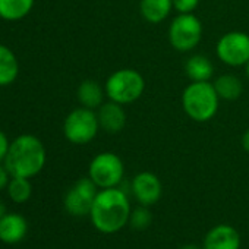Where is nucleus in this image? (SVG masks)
<instances>
[{
  "label": "nucleus",
  "mask_w": 249,
  "mask_h": 249,
  "mask_svg": "<svg viewBox=\"0 0 249 249\" xmlns=\"http://www.w3.org/2000/svg\"><path fill=\"white\" fill-rule=\"evenodd\" d=\"M131 202L122 189H100L89 211V218L95 230L104 234H114L129 224Z\"/></svg>",
  "instance_id": "f257e3e1"
},
{
  "label": "nucleus",
  "mask_w": 249,
  "mask_h": 249,
  "mask_svg": "<svg viewBox=\"0 0 249 249\" xmlns=\"http://www.w3.org/2000/svg\"><path fill=\"white\" fill-rule=\"evenodd\" d=\"M47 154L44 144L34 135H19L15 138L5 157V167L11 178H34L46 166Z\"/></svg>",
  "instance_id": "f03ea898"
},
{
  "label": "nucleus",
  "mask_w": 249,
  "mask_h": 249,
  "mask_svg": "<svg viewBox=\"0 0 249 249\" xmlns=\"http://www.w3.org/2000/svg\"><path fill=\"white\" fill-rule=\"evenodd\" d=\"M220 97L210 81L191 82L182 92V108L189 119L205 123L218 111Z\"/></svg>",
  "instance_id": "7ed1b4c3"
},
{
  "label": "nucleus",
  "mask_w": 249,
  "mask_h": 249,
  "mask_svg": "<svg viewBox=\"0 0 249 249\" xmlns=\"http://www.w3.org/2000/svg\"><path fill=\"white\" fill-rule=\"evenodd\" d=\"M106 97L122 106L140 100L145 91V79L137 69L123 68L114 71L104 84Z\"/></svg>",
  "instance_id": "20e7f679"
},
{
  "label": "nucleus",
  "mask_w": 249,
  "mask_h": 249,
  "mask_svg": "<svg viewBox=\"0 0 249 249\" xmlns=\"http://www.w3.org/2000/svg\"><path fill=\"white\" fill-rule=\"evenodd\" d=\"M98 131L100 124L97 111L87 107L72 110L63 122V134L66 140L75 145L89 144L97 137Z\"/></svg>",
  "instance_id": "39448f33"
},
{
  "label": "nucleus",
  "mask_w": 249,
  "mask_h": 249,
  "mask_svg": "<svg viewBox=\"0 0 249 249\" xmlns=\"http://www.w3.org/2000/svg\"><path fill=\"white\" fill-rule=\"evenodd\" d=\"M202 40V22L194 14H178L169 25L170 46L180 53L192 52Z\"/></svg>",
  "instance_id": "423d86ee"
},
{
  "label": "nucleus",
  "mask_w": 249,
  "mask_h": 249,
  "mask_svg": "<svg viewBox=\"0 0 249 249\" xmlns=\"http://www.w3.org/2000/svg\"><path fill=\"white\" fill-rule=\"evenodd\" d=\"M124 176V166L122 159L111 151L97 154L88 167V178L98 186V189L117 188Z\"/></svg>",
  "instance_id": "0eeeda50"
},
{
  "label": "nucleus",
  "mask_w": 249,
  "mask_h": 249,
  "mask_svg": "<svg viewBox=\"0 0 249 249\" xmlns=\"http://www.w3.org/2000/svg\"><path fill=\"white\" fill-rule=\"evenodd\" d=\"M218 60L230 68L245 66L249 60V34L243 31H230L223 34L215 46Z\"/></svg>",
  "instance_id": "6e6552de"
},
{
  "label": "nucleus",
  "mask_w": 249,
  "mask_h": 249,
  "mask_svg": "<svg viewBox=\"0 0 249 249\" xmlns=\"http://www.w3.org/2000/svg\"><path fill=\"white\" fill-rule=\"evenodd\" d=\"M97 194H98V186L89 178H82L76 180L66 192L63 198L65 210L73 217L89 215Z\"/></svg>",
  "instance_id": "1a4fd4ad"
},
{
  "label": "nucleus",
  "mask_w": 249,
  "mask_h": 249,
  "mask_svg": "<svg viewBox=\"0 0 249 249\" xmlns=\"http://www.w3.org/2000/svg\"><path fill=\"white\" fill-rule=\"evenodd\" d=\"M131 192L140 205L151 207L161 198L163 185L157 175L151 172H140L131 182Z\"/></svg>",
  "instance_id": "9d476101"
},
{
  "label": "nucleus",
  "mask_w": 249,
  "mask_h": 249,
  "mask_svg": "<svg viewBox=\"0 0 249 249\" xmlns=\"http://www.w3.org/2000/svg\"><path fill=\"white\" fill-rule=\"evenodd\" d=\"M97 117L100 129L110 135L122 132L124 124H126V111H124L123 106L111 100L104 101L97 108Z\"/></svg>",
  "instance_id": "9b49d317"
},
{
  "label": "nucleus",
  "mask_w": 249,
  "mask_h": 249,
  "mask_svg": "<svg viewBox=\"0 0 249 249\" xmlns=\"http://www.w3.org/2000/svg\"><path fill=\"white\" fill-rule=\"evenodd\" d=\"M240 234L230 224H217L204 237L202 249H240Z\"/></svg>",
  "instance_id": "f8f14e48"
},
{
  "label": "nucleus",
  "mask_w": 249,
  "mask_h": 249,
  "mask_svg": "<svg viewBox=\"0 0 249 249\" xmlns=\"http://www.w3.org/2000/svg\"><path fill=\"white\" fill-rule=\"evenodd\" d=\"M28 233V223L24 215L8 213L0 218V240L8 245L19 243Z\"/></svg>",
  "instance_id": "ddd939ff"
},
{
  "label": "nucleus",
  "mask_w": 249,
  "mask_h": 249,
  "mask_svg": "<svg viewBox=\"0 0 249 249\" xmlns=\"http://www.w3.org/2000/svg\"><path fill=\"white\" fill-rule=\"evenodd\" d=\"M78 100L82 107L97 110L103 103L106 97V89L94 79H85L79 84L76 91Z\"/></svg>",
  "instance_id": "4468645a"
},
{
  "label": "nucleus",
  "mask_w": 249,
  "mask_h": 249,
  "mask_svg": "<svg viewBox=\"0 0 249 249\" xmlns=\"http://www.w3.org/2000/svg\"><path fill=\"white\" fill-rule=\"evenodd\" d=\"M173 0H141L140 12L141 17L150 24L163 22L172 12Z\"/></svg>",
  "instance_id": "2eb2a0df"
},
{
  "label": "nucleus",
  "mask_w": 249,
  "mask_h": 249,
  "mask_svg": "<svg viewBox=\"0 0 249 249\" xmlns=\"http://www.w3.org/2000/svg\"><path fill=\"white\" fill-rule=\"evenodd\" d=\"M185 73L191 82L210 81L214 75V65L207 56L194 54L185 63Z\"/></svg>",
  "instance_id": "dca6fc26"
},
{
  "label": "nucleus",
  "mask_w": 249,
  "mask_h": 249,
  "mask_svg": "<svg viewBox=\"0 0 249 249\" xmlns=\"http://www.w3.org/2000/svg\"><path fill=\"white\" fill-rule=\"evenodd\" d=\"M19 73V63L15 53L5 44H0V87L15 82Z\"/></svg>",
  "instance_id": "f3484780"
},
{
  "label": "nucleus",
  "mask_w": 249,
  "mask_h": 249,
  "mask_svg": "<svg viewBox=\"0 0 249 249\" xmlns=\"http://www.w3.org/2000/svg\"><path fill=\"white\" fill-rule=\"evenodd\" d=\"M213 85H214L220 100H224V101H234V100L240 98V95L243 92V84H242L240 78H237L236 75H231V73L220 75L218 78H215Z\"/></svg>",
  "instance_id": "a211bd4d"
},
{
  "label": "nucleus",
  "mask_w": 249,
  "mask_h": 249,
  "mask_svg": "<svg viewBox=\"0 0 249 249\" xmlns=\"http://www.w3.org/2000/svg\"><path fill=\"white\" fill-rule=\"evenodd\" d=\"M33 6L34 0H0V18L19 21L31 12Z\"/></svg>",
  "instance_id": "6ab92c4d"
},
{
  "label": "nucleus",
  "mask_w": 249,
  "mask_h": 249,
  "mask_svg": "<svg viewBox=\"0 0 249 249\" xmlns=\"http://www.w3.org/2000/svg\"><path fill=\"white\" fill-rule=\"evenodd\" d=\"M8 194L14 202L24 204L33 195V185L27 178H12L8 183Z\"/></svg>",
  "instance_id": "aec40b11"
},
{
  "label": "nucleus",
  "mask_w": 249,
  "mask_h": 249,
  "mask_svg": "<svg viewBox=\"0 0 249 249\" xmlns=\"http://www.w3.org/2000/svg\"><path fill=\"white\" fill-rule=\"evenodd\" d=\"M153 223V214L148 207L140 205L135 210H132L131 217H129V226L135 230H145L151 226Z\"/></svg>",
  "instance_id": "412c9836"
},
{
  "label": "nucleus",
  "mask_w": 249,
  "mask_h": 249,
  "mask_svg": "<svg viewBox=\"0 0 249 249\" xmlns=\"http://www.w3.org/2000/svg\"><path fill=\"white\" fill-rule=\"evenodd\" d=\"M199 5V0H173V8L178 14H192Z\"/></svg>",
  "instance_id": "4be33fe9"
},
{
  "label": "nucleus",
  "mask_w": 249,
  "mask_h": 249,
  "mask_svg": "<svg viewBox=\"0 0 249 249\" xmlns=\"http://www.w3.org/2000/svg\"><path fill=\"white\" fill-rule=\"evenodd\" d=\"M9 145H11V142H9L8 137L5 135V132L2 129H0V161L5 160L8 150H9Z\"/></svg>",
  "instance_id": "5701e85b"
},
{
  "label": "nucleus",
  "mask_w": 249,
  "mask_h": 249,
  "mask_svg": "<svg viewBox=\"0 0 249 249\" xmlns=\"http://www.w3.org/2000/svg\"><path fill=\"white\" fill-rule=\"evenodd\" d=\"M9 172L6 170V167H5V164L2 166L0 164V191L2 189H5L6 186H8V183H9Z\"/></svg>",
  "instance_id": "b1692460"
},
{
  "label": "nucleus",
  "mask_w": 249,
  "mask_h": 249,
  "mask_svg": "<svg viewBox=\"0 0 249 249\" xmlns=\"http://www.w3.org/2000/svg\"><path fill=\"white\" fill-rule=\"evenodd\" d=\"M240 144H242V148L249 154V129H246L242 135V140H240Z\"/></svg>",
  "instance_id": "393cba45"
},
{
  "label": "nucleus",
  "mask_w": 249,
  "mask_h": 249,
  "mask_svg": "<svg viewBox=\"0 0 249 249\" xmlns=\"http://www.w3.org/2000/svg\"><path fill=\"white\" fill-rule=\"evenodd\" d=\"M179 249H202V248L198 246V245H195V243H186V245L180 246Z\"/></svg>",
  "instance_id": "a878e982"
},
{
  "label": "nucleus",
  "mask_w": 249,
  "mask_h": 249,
  "mask_svg": "<svg viewBox=\"0 0 249 249\" xmlns=\"http://www.w3.org/2000/svg\"><path fill=\"white\" fill-rule=\"evenodd\" d=\"M5 214H8V213H6V207H5V204H3L2 201H0V218H2Z\"/></svg>",
  "instance_id": "bb28decb"
},
{
  "label": "nucleus",
  "mask_w": 249,
  "mask_h": 249,
  "mask_svg": "<svg viewBox=\"0 0 249 249\" xmlns=\"http://www.w3.org/2000/svg\"><path fill=\"white\" fill-rule=\"evenodd\" d=\"M243 68H245V73H246V76H248V79H249V60L246 62V65H245Z\"/></svg>",
  "instance_id": "cd10ccee"
}]
</instances>
